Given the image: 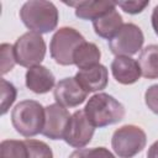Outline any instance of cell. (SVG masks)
Here are the masks:
<instances>
[{
  "label": "cell",
  "instance_id": "6da1fadb",
  "mask_svg": "<svg viewBox=\"0 0 158 158\" xmlns=\"http://www.w3.org/2000/svg\"><path fill=\"white\" fill-rule=\"evenodd\" d=\"M20 19L32 32L48 33L58 25V10L51 1L30 0L20 9Z\"/></svg>",
  "mask_w": 158,
  "mask_h": 158
},
{
  "label": "cell",
  "instance_id": "8992f818",
  "mask_svg": "<svg viewBox=\"0 0 158 158\" xmlns=\"http://www.w3.org/2000/svg\"><path fill=\"white\" fill-rule=\"evenodd\" d=\"M146 132L136 125H125L117 128L111 138L112 149L120 158L135 157L146 147Z\"/></svg>",
  "mask_w": 158,
  "mask_h": 158
},
{
  "label": "cell",
  "instance_id": "5bb4252c",
  "mask_svg": "<svg viewBox=\"0 0 158 158\" xmlns=\"http://www.w3.org/2000/svg\"><path fill=\"white\" fill-rule=\"evenodd\" d=\"M56 83L53 73L43 65H36L28 68L26 72V86L35 94L48 93Z\"/></svg>",
  "mask_w": 158,
  "mask_h": 158
},
{
  "label": "cell",
  "instance_id": "7402d4cb",
  "mask_svg": "<svg viewBox=\"0 0 158 158\" xmlns=\"http://www.w3.org/2000/svg\"><path fill=\"white\" fill-rule=\"evenodd\" d=\"M0 49H1V74L4 75L14 68L16 59L14 54V46L9 43H2Z\"/></svg>",
  "mask_w": 158,
  "mask_h": 158
},
{
  "label": "cell",
  "instance_id": "30bf717a",
  "mask_svg": "<svg viewBox=\"0 0 158 158\" xmlns=\"http://www.w3.org/2000/svg\"><path fill=\"white\" fill-rule=\"evenodd\" d=\"M53 95L57 104L64 107H75L85 101L88 91L81 88L75 78H64L57 83Z\"/></svg>",
  "mask_w": 158,
  "mask_h": 158
},
{
  "label": "cell",
  "instance_id": "7c38bea8",
  "mask_svg": "<svg viewBox=\"0 0 158 158\" xmlns=\"http://www.w3.org/2000/svg\"><path fill=\"white\" fill-rule=\"evenodd\" d=\"M111 72L116 81L123 85H130L136 83L142 75L138 62L126 56H117L112 60Z\"/></svg>",
  "mask_w": 158,
  "mask_h": 158
},
{
  "label": "cell",
  "instance_id": "52a82bcc",
  "mask_svg": "<svg viewBox=\"0 0 158 158\" xmlns=\"http://www.w3.org/2000/svg\"><path fill=\"white\" fill-rule=\"evenodd\" d=\"M144 36L142 30L135 23H123L121 30L116 33L114 38L109 41L111 52L117 56L130 57L136 54L143 46Z\"/></svg>",
  "mask_w": 158,
  "mask_h": 158
},
{
  "label": "cell",
  "instance_id": "7a4b0ae2",
  "mask_svg": "<svg viewBox=\"0 0 158 158\" xmlns=\"http://www.w3.org/2000/svg\"><path fill=\"white\" fill-rule=\"evenodd\" d=\"M84 112L94 127H105L120 122L125 117L123 105L106 93L93 95L85 105Z\"/></svg>",
  "mask_w": 158,
  "mask_h": 158
},
{
  "label": "cell",
  "instance_id": "8fae6325",
  "mask_svg": "<svg viewBox=\"0 0 158 158\" xmlns=\"http://www.w3.org/2000/svg\"><path fill=\"white\" fill-rule=\"evenodd\" d=\"M74 78L84 90L88 93H94L106 88L109 81V72L105 65L98 64L91 68L79 70Z\"/></svg>",
  "mask_w": 158,
  "mask_h": 158
},
{
  "label": "cell",
  "instance_id": "4fadbf2b",
  "mask_svg": "<svg viewBox=\"0 0 158 158\" xmlns=\"http://www.w3.org/2000/svg\"><path fill=\"white\" fill-rule=\"evenodd\" d=\"M75 7V16L81 20H93L106 15L111 10L116 9L115 1L109 0H89V1H69L64 2Z\"/></svg>",
  "mask_w": 158,
  "mask_h": 158
},
{
  "label": "cell",
  "instance_id": "cb8c5ba5",
  "mask_svg": "<svg viewBox=\"0 0 158 158\" xmlns=\"http://www.w3.org/2000/svg\"><path fill=\"white\" fill-rule=\"evenodd\" d=\"M144 101L148 109L158 115V84L151 85L144 93Z\"/></svg>",
  "mask_w": 158,
  "mask_h": 158
},
{
  "label": "cell",
  "instance_id": "d6986e66",
  "mask_svg": "<svg viewBox=\"0 0 158 158\" xmlns=\"http://www.w3.org/2000/svg\"><path fill=\"white\" fill-rule=\"evenodd\" d=\"M28 151V158H53V152L51 147L43 141L27 138L25 139Z\"/></svg>",
  "mask_w": 158,
  "mask_h": 158
},
{
  "label": "cell",
  "instance_id": "484cf974",
  "mask_svg": "<svg viewBox=\"0 0 158 158\" xmlns=\"http://www.w3.org/2000/svg\"><path fill=\"white\" fill-rule=\"evenodd\" d=\"M147 158H158V141H156L147 152Z\"/></svg>",
  "mask_w": 158,
  "mask_h": 158
},
{
  "label": "cell",
  "instance_id": "ba28073f",
  "mask_svg": "<svg viewBox=\"0 0 158 158\" xmlns=\"http://www.w3.org/2000/svg\"><path fill=\"white\" fill-rule=\"evenodd\" d=\"M94 131L95 127L88 120L84 110H78L70 116L63 139L74 148H81L91 141Z\"/></svg>",
  "mask_w": 158,
  "mask_h": 158
},
{
  "label": "cell",
  "instance_id": "ac0fdd59",
  "mask_svg": "<svg viewBox=\"0 0 158 158\" xmlns=\"http://www.w3.org/2000/svg\"><path fill=\"white\" fill-rule=\"evenodd\" d=\"M0 158H28L25 141L4 139L0 143Z\"/></svg>",
  "mask_w": 158,
  "mask_h": 158
},
{
  "label": "cell",
  "instance_id": "5b68a950",
  "mask_svg": "<svg viewBox=\"0 0 158 158\" xmlns=\"http://www.w3.org/2000/svg\"><path fill=\"white\" fill-rule=\"evenodd\" d=\"M85 42L80 32L73 27H62L52 37L49 44L51 57L60 65H70L73 63V54L75 49Z\"/></svg>",
  "mask_w": 158,
  "mask_h": 158
},
{
  "label": "cell",
  "instance_id": "d4e9b609",
  "mask_svg": "<svg viewBox=\"0 0 158 158\" xmlns=\"http://www.w3.org/2000/svg\"><path fill=\"white\" fill-rule=\"evenodd\" d=\"M151 20H152V27H153V30H154L156 35L158 36V5H157V6H154Z\"/></svg>",
  "mask_w": 158,
  "mask_h": 158
},
{
  "label": "cell",
  "instance_id": "9a60e30c",
  "mask_svg": "<svg viewBox=\"0 0 158 158\" xmlns=\"http://www.w3.org/2000/svg\"><path fill=\"white\" fill-rule=\"evenodd\" d=\"M93 26H94V31L98 36L110 41L121 30V27L123 26V22H122L121 15L117 12L116 9H114L110 12H107L106 15L93 21Z\"/></svg>",
  "mask_w": 158,
  "mask_h": 158
},
{
  "label": "cell",
  "instance_id": "9c48e42d",
  "mask_svg": "<svg viewBox=\"0 0 158 158\" xmlns=\"http://www.w3.org/2000/svg\"><path fill=\"white\" fill-rule=\"evenodd\" d=\"M44 110H46V121H44V127L42 130V135L51 139L63 138L70 120L69 111L59 104H51L46 106Z\"/></svg>",
  "mask_w": 158,
  "mask_h": 158
},
{
  "label": "cell",
  "instance_id": "603a6c76",
  "mask_svg": "<svg viewBox=\"0 0 158 158\" xmlns=\"http://www.w3.org/2000/svg\"><path fill=\"white\" fill-rule=\"evenodd\" d=\"M116 6H120L125 12L131 14V15H136L142 12L149 4L148 0L146 1H115Z\"/></svg>",
  "mask_w": 158,
  "mask_h": 158
},
{
  "label": "cell",
  "instance_id": "2e32d148",
  "mask_svg": "<svg viewBox=\"0 0 158 158\" xmlns=\"http://www.w3.org/2000/svg\"><path fill=\"white\" fill-rule=\"evenodd\" d=\"M101 52L99 47L93 42H83L73 54V63L81 69H88L100 64Z\"/></svg>",
  "mask_w": 158,
  "mask_h": 158
},
{
  "label": "cell",
  "instance_id": "ffe728a7",
  "mask_svg": "<svg viewBox=\"0 0 158 158\" xmlns=\"http://www.w3.org/2000/svg\"><path fill=\"white\" fill-rule=\"evenodd\" d=\"M1 115H5L16 99V88L10 81L1 79Z\"/></svg>",
  "mask_w": 158,
  "mask_h": 158
},
{
  "label": "cell",
  "instance_id": "277c9868",
  "mask_svg": "<svg viewBox=\"0 0 158 158\" xmlns=\"http://www.w3.org/2000/svg\"><path fill=\"white\" fill-rule=\"evenodd\" d=\"M14 54L16 63L21 67L31 68L41 65L46 56V42L40 33L28 31L16 40Z\"/></svg>",
  "mask_w": 158,
  "mask_h": 158
},
{
  "label": "cell",
  "instance_id": "3957f363",
  "mask_svg": "<svg viewBox=\"0 0 158 158\" xmlns=\"http://www.w3.org/2000/svg\"><path fill=\"white\" fill-rule=\"evenodd\" d=\"M46 121L44 107L35 100L20 101L11 112L14 128L23 137H33L42 133Z\"/></svg>",
  "mask_w": 158,
  "mask_h": 158
},
{
  "label": "cell",
  "instance_id": "44dd1931",
  "mask_svg": "<svg viewBox=\"0 0 158 158\" xmlns=\"http://www.w3.org/2000/svg\"><path fill=\"white\" fill-rule=\"evenodd\" d=\"M69 158H115V156L105 147L80 148L74 151Z\"/></svg>",
  "mask_w": 158,
  "mask_h": 158
},
{
  "label": "cell",
  "instance_id": "e0dca14e",
  "mask_svg": "<svg viewBox=\"0 0 158 158\" xmlns=\"http://www.w3.org/2000/svg\"><path fill=\"white\" fill-rule=\"evenodd\" d=\"M138 65L144 78H158V44H149L142 49L138 57Z\"/></svg>",
  "mask_w": 158,
  "mask_h": 158
}]
</instances>
